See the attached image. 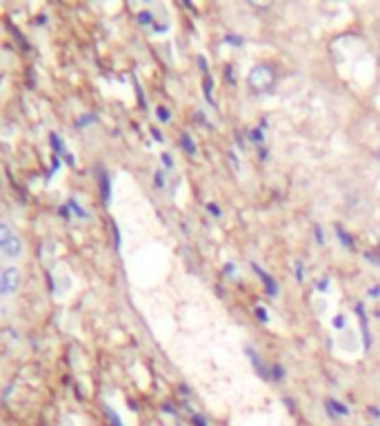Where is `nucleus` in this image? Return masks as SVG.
I'll return each instance as SVG.
<instances>
[{"mask_svg":"<svg viewBox=\"0 0 380 426\" xmlns=\"http://www.w3.org/2000/svg\"><path fill=\"white\" fill-rule=\"evenodd\" d=\"M276 83V74L269 64H256L250 71V87L256 93H267Z\"/></svg>","mask_w":380,"mask_h":426,"instance_id":"1","label":"nucleus"},{"mask_svg":"<svg viewBox=\"0 0 380 426\" xmlns=\"http://www.w3.org/2000/svg\"><path fill=\"white\" fill-rule=\"evenodd\" d=\"M21 284V269L16 267H5L0 269V298L11 296Z\"/></svg>","mask_w":380,"mask_h":426,"instance_id":"2","label":"nucleus"},{"mask_svg":"<svg viewBox=\"0 0 380 426\" xmlns=\"http://www.w3.org/2000/svg\"><path fill=\"white\" fill-rule=\"evenodd\" d=\"M325 413L332 418V420H340V418H350V406L334 400V398H327L325 400Z\"/></svg>","mask_w":380,"mask_h":426,"instance_id":"3","label":"nucleus"},{"mask_svg":"<svg viewBox=\"0 0 380 426\" xmlns=\"http://www.w3.org/2000/svg\"><path fill=\"white\" fill-rule=\"evenodd\" d=\"M247 355H250V362H252V367L256 369V373L260 375V378H262V380H269V378H272V375H269L272 369H267V364L260 359V355H258L256 351H252V349H247Z\"/></svg>","mask_w":380,"mask_h":426,"instance_id":"4","label":"nucleus"},{"mask_svg":"<svg viewBox=\"0 0 380 426\" xmlns=\"http://www.w3.org/2000/svg\"><path fill=\"white\" fill-rule=\"evenodd\" d=\"M356 313H358V318H360V331H362V338H365V349H369V347H371V335H369V326H367L365 306L356 304Z\"/></svg>","mask_w":380,"mask_h":426,"instance_id":"5","label":"nucleus"},{"mask_svg":"<svg viewBox=\"0 0 380 426\" xmlns=\"http://www.w3.org/2000/svg\"><path fill=\"white\" fill-rule=\"evenodd\" d=\"M254 271L260 275V280L262 282H265V291L269 293V296H278V284H276V280H274V277L269 275V273H265V271H262L258 265H254Z\"/></svg>","mask_w":380,"mask_h":426,"instance_id":"6","label":"nucleus"},{"mask_svg":"<svg viewBox=\"0 0 380 426\" xmlns=\"http://www.w3.org/2000/svg\"><path fill=\"white\" fill-rule=\"evenodd\" d=\"M5 253H7L9 258H18V255H23V240H21L18 236H13V238L9 240V244L5 247Z\"/></svg>","mask_w":380,"mask_h":426,"instance_id":"7","label":"nucleus"},{"mask_svg":"<svg viewBox=\"0 0 380 426\" xmlns=\"http://www.w3.org/2000/svg\"><path fill=\"white\" fill-rule=\"evenodd\" d=\"M180 149H185L189 156H196V154H198V149H196V142L191 140V136H189V134H183V136H180Z\"/></svg>","mask_w":380,"mask_h":426,"instance_id":"8","label":"nucleus"},{"mask_svg":"<svg viewBox=\"0 0 380 426\" xmlns=\"http://www.w3.org/2000/svg\"><path fill=\"white\" fill-rule=\"evenodd\" d=\"M11 238H13V234H11L9 224L0 222V249H5L7 244H9V240H11Z\"/></svg>","mask_w":380,"mask_h":426,"instance_id":"9","label":"nucleus"},{"mask_svg":"<svg viewBox=\"0 0 380 426\" xmlns=\"http://www.w3.org/2000/svg\"><path fill=\"white\" fill-rule=\"evenodd\" d=\"M336 234H338V240H340V244H345L347 249L354 251V240L350 238V234H347L345 229H340V226H338V231H336Z\"/></svg>","mask_w":380,"mask_h":426,"instance_id":"10","label":"nucleus"},{"mask_svg":"<svg viewBox=\"0 0 380 426\" xmlns=\"http://www.w3.org/2000/svg\"><path fill=\"white\" fill-rule=\"evenodd\" d=\"M213 80H211V76L209 74H205V98H207V100L213 105Z\"/></svg>","mask_w":380,"mask_h":426,"instance_id":"11","label":"nucleus"},{"mask_svg":"<svg viewBox=\"0 0 380 426\" xmlns=\"http://www.w3.org/2000/svg\"><path fill=\"white\" fill-rule=\"evenodd\" d=\"M269 375H272V380L283 382V380H285V369L276 364V367H272V373H269Z\"/></svg>","mask_w":380,"mask_h":426,"instance_id":"12","label":"nucleus"},{"mask_svg":"<svg viewBox=\"0 0 380 426\" xmlns=\"http://www.w3.org/2000/svg\"><path fill=\"white\" fill-rule=\"evenodd\" d=\"M158 118H160L162 122H169V120H172V111H169L167 107H158Z\"/></svg>","mask_w":380,"mask_h":426,"instance_id":"13","label":"nucleus"},{"mask_svg":"<svg viewBox=\"0 0 380 426\" xmlns=\"http://www.w3.org/2000/svg\"><path fill=\"white\" fill-rule=\"evenodd\" d=\"M254 313H256V318H258L262 324H267V322H269V318H267V311L262 309V306H256V309H254Z\"/></svg>","mask_w":380,"mask_h":426,"instance_id":"14","label":"nucleus"},{"mask_svg":"<svg viewBox=\"0 0 380 426\" xmlns=\"http://www.w3.org/2000/svg\"><path fill=\"white\" fill-rule=\"evenodd\" d=\"M207 211L211 213L213 218H220V207H216L213 202H209V205H207Z\"/></svg>","mask_w":380,"mask_h":426,"instance_id":"15","label":"nucleus"},{"mask_svg":"<svg viewBox=\"0 0 380 426\" xmlns=\"http://www.w3.org/2000/svg\"><path fill=\"white\" fill-rule=\"evenodd\" d=\"M334 326H336V329H345V326H347V318L345 316H336L334 318Z\"/></svg>","mask_w":380,"mask_h":426,"instance_id":"16","label":"nucleus"},{"mask_svg":"<svg viewBox=\"0 0 380 426\" xmlns=\"http://www.w3.org/2000/svg\"><path fill=\"white\" fill-rule=\"evenodd\" d=\"M296 277L303 282V277H305V273H303V262H296Z\"/></svg>","mask_w":380,"mask_h":426,"instance_id":"17","label":"nucleus"},{"mask_svg":"<svg viewBox=\"0 0 380 426\" xmlns=\"http://www.w3.org/2000/svg\"><path fill=\"white\" fill-rule=\"evenodd\" d=\"M225 42H229V45H242V38L240 36H227Z\"/></svg>","mask_w":380,"mask_h":426,"instance_id":"18","label":"nucleus"},{"mask_svg":"<svg viewBox=\"0 0 380 426\" xmlns=\"http://www.w3.org/2000/svg\"><path fill=\"white\" fill-rule=\"evenodd\" d=\"M194 424L196 426H207V420L203 415H194Z\"/></svg>","mask_w":380,"mask_h":426,"instance_id":"19","label":"nucleus"},{"mask_svg":"<svg viewBox=\"0 0 380 426\" xmlns=\"http://www.w3.org/2000/svg\"><path fill=\"white\" fill-rule=\"evenodd\" d=\"M369 296L371 298H380V284H376L374 289H369Z\"/></svg>","mask_w":380,"mask_h":426,"instance_id":"20","label":"nucleus"},{"mask_svg":"<svg viewBox=\"0 0 380 426\" xmlns=\"http://www.w3.org/2000/svg\"><path fill=\"white\" fill-rule=\"evenodd\" d=\"M162 411H164V413H169V415H176V408H174L172 404H164V406H162Z\"/></svg>","mask_w":380,"mask_h":426,"instance_id":"21","label":"nucleus"},{"mask_svg":"<svg viewBox=\"0 0 380 426\" xmlns=\"http://www.w3.org/2000/svg\"><path fill=\"white\" fill-rule=\"evenodd\" d=\"M316 289H318V291H327V289H329V280H327V277H325V280H320V282H318V287H316Z\"/></svg>","mask_w":380,"mask_h":426,"instance_id":"22","label":"nucleus"},{"mask_svg":"<svg viewBox=\"0 0 380 426\" xmlns=\"http://www.w3.org/2000/svg\"><path fill=\"white\" fill-rule=\"evenodd\" d=\"M316 240H318V244H325V240H323V231H320V226H316Z\"/></svg>","mask_w":380,"mask_h":426,"instance_id":"23","label":"nucleus"},{"mask_svg":"<svg viewBox=\"0 0 380 426\" xmlns=\"http://www.w3.org/2000/svg\"><path fill=\"white\" fill-rule=\"evenodd\" d=\"M369 413H371V418H378V420H380V408L371 406V408H369Z\"/></svg>","mask_w":380,"mask_h":426,"instance_id":"24","label":"nucleus"},{"mask_svg":"<svg viewBox=\"0 0 380 426\" xmlns=\"http://www.w3.org/2000/svg\"><path fill=\"white\" fill-rule=\"evenodd\" d=\"M162 162H164V165H167V167L174 165V162H172V156H162Z\"/></svg>","mask_w":380,"mask_h":426,"instance_id":"25","label":"nucleus"},{"mask_svg":"<svg viewBox=\"0 0 380 426\" xmlns=\"http://www.w3.org/2000/svg\"><path fill=\"white\" fill-rule=\"evenodd\" d=\"M225 273H227V275H234V265H227V267H225Z\"/></svg>","mask_w":380,"mask_h":426,"instance_id":"26","label":"nucleus"},{"mask_svg":"<svg viewBox=\"0 0 380 426\" xmlns=\"http://www.w3.org/2000/svg\"><path fill=\"white\" fill-rule=\"evenodd\" d=\"M378 160H380V149H378Z\"/></svg>","mask_w":380,"mask_h":426,"instance_id":"27","label":"nucleus"}]
</instances>
